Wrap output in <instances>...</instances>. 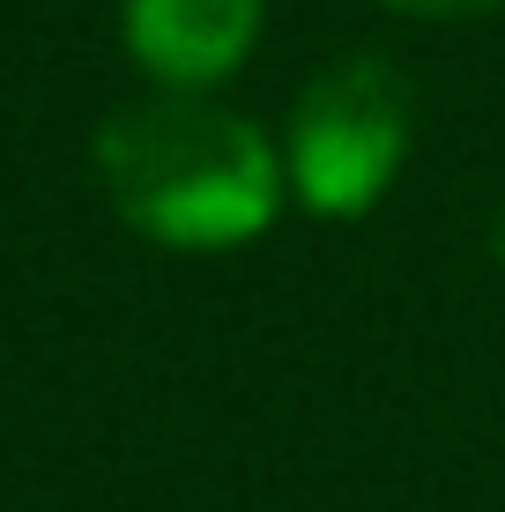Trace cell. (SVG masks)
I'll return each instance as SVG.
<instances>
[{
	"label": "cell",
	"mask_w": 505,
	"mask_h": 512,
	"mask_svg": "<svg viewBox=\"0 0 505 512\" xmlns=\"http://www.w3.org/2000/svg\"><path fill=\"white\" fill-rule=\"evenodd\" d=\"M379 15H402V23H431V30H454V23H483L498 15L505 0H372Z\"/></svg>",
	"instance_id": "obj_4"
},
{
	"label": "cell",
	"mask_w": 505,
	"mask_h": 512,
	"mask_svg": "<svg viewBox=\"0 0 505 512\" xmlns=\"http://www.w3.org/2000/svg\"><path fill=\"white\" fill-rule=\"evenodd\" d=\"M290 171V208L312 223H364L387 208L416 149V97L394 60L342 52L312 67L275 127Z\"/></svg>",
	"instance_id": "obj_2"
},
{
	"label": "cell",
	"mask_w": 505,
	"mask_h": 512,
	"mask_svg": "<svg viewBox=\"0 0 505 512\" xmlns=\"http://www.w3.org/2000/svg\"><path fill=\"white\" fill-rule=\"evenodd\" d=\"M90 171L104 208L142 245L179 260L246 253L290 216V171L268 119L231 97L142 90L97 119Z\"/></svg>",
	"instance_id": "obj_1"
},
{
	"label": "cell",
	"mask_w": 505,
	"mask_h": 512,
	"mask_svg": "<svg viewBox=\"0 0 505 512\" xmlns=\"http://www.w3.org/2000/svg\"><path fill=\"white\" fill-rule=\"evenodd\" d=\"M268 38V0H119V52L142 90L223 97Z\"/></svg>",
	"instance_id": "obj_3"
}]
</instances>
